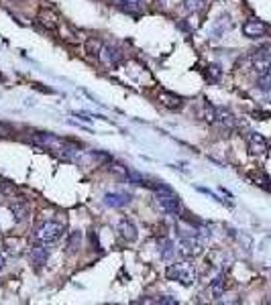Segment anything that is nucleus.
<instances>
[{"mask_svg": "<svg viewBox=\"0 0 271 305\" xmlns=\"http://www.w3.org/2000/svg\"><path fill=\"white\" fill-rule=\"evenodd\" d=\"M33 143L45 147L47 151L57 152V155L63 157L65 161L74 159V155H78V152H80V149L76 145H72V143H67V141L55 137V134H51V132H35V134H33Z\"/></svg>", "mask_w": 271, "mask_h": 305, "instance_id": "f257e3e1", "label": "nucleus"}, {"mask_svg": "<svg viewBox=\"0 0 271 305\" xmlns=\"http://www.w3.org/2000/svg\"><path fill=\"white\" fill-rule=\"evenodd\" d=\"M63 232H65V226L59 224V222H43L35 228V232H33V242L49 246V244L61 240Z\"/></svg>", "mask_w": 271, "mask_h": 305, "instance_id": "f03ea898", "label": "nucleus"}, {"mask_svg": "<svg viewBox=\"0 0 271 305\" xmlns=\"http://www.w3.org/2000/svg\"><path fill=\"white\" fill-rule=\"evenodd\" d=\"M165 277L181 283L183 287H190L196 283L198 273H196V267L192 263H176V265H169L165 270Z\"/></svg>", "mask_w": 271, "mask_h": 305, "instance_id": "7ed1b4c3", "label": "nucleus"}, {"mask_svg": "<svg viewBox=\"0 0 271 305\" xmlns=\"http://www.w3.org/2000/svg\"><path fill=\"white\" fill-rule=\"evenodd\" d=\"M251 63H253V70H255L259 76L269 74V70H271V45H261L253 51Z\"/></svg>", "mask_w": 271, "mask_h": 305, "instance_id": "20e7f679", "label": "nucleus"}, {"mask_svg": "<svg viewBox=\"0 0 271 305\" xmlns=\"http://www.w3.org/2000/svg\"><path fill=\"white\" fill-rule=\"evenodd\" d=\"M157 206L172 218H178L181 212V203L176 193H157Z\"/></svg>", "mask_w": 271, "mask_h": 305, "instance_id": "39448f33", "label": "nucleus"}, {"mask_svg": "<svg viewBox=\"0 0 271 305\" xmlns=\"http://www.w3.org/2000/svg\"><path fill=\"white\" fill-rule=\"evenodd\" d=\"M243 35L249 39H261L267 35V27H265V23H261L257 19H249L243 25Z\"/></svg>", "mask_w": 271, "mask_h": 305, "instance_id": "423d86ee", "label": "nucleus"}, {"mask_svg": "<svg viewBox=\"0 0 271 305\" xmlns=\"http://www.w3.org/2000/svg\"><path fill=\"white\" fill-rule=\"evenodd\" d=\"M247 145H249V151L253 152V155H265V152L269 151L267 139L259 132H251L247 137Z\"/></svg>", "mask_w": 271, "mask_h": 305, "instance_id": "0eeeda50", "label": "nucleus"}, {"mask_svg": "<svg viewBox=\"0 0 271 305\" xmlns=\"http://www.w3.org/2000/svg\"><path fill=\"white\" fill-rule=\"evenodd\" d=\"M37 21H39L47 31H55L57 25H59V14H57L51 6H43V8L39 10Z\"/></svg>", "mask_w": 271, "mask_h": 305, "instance_id": "6e6552de", "label": "nucleus"}, {"mask_svg": "<svg viewBox=\"0 0 271 305\" xmlns=\"http://www.w3.org/2000/svg\"><path fill=\"white\" fill-rule=\"evenodd\" d=\"M118 234H121V238L127 240V242H135L139 238L137 226H135V222L129 220V218H123L121 222H118Z\"/></svg>", "mask_w": 271, "mask_h": 305, "instance_id": "1a4fd4ad", "label": "nucleus"}, {"mask_svg": "<svg viewBox=\"0 0 271 305\" xmlns=\"http://www.w3.org/2000/svg\"><path fill=\"white\" fill-rule=\"evenodd\" d=\"M131 193H125V191H108L104 195V203L108 208H125L131 203Z\"/></svg>", "mask_w": 271, "mask_h": 305, "instance_id": "9d476101", "label": "nucleus"}, {"mask_svg": "<svg viewBox=\"0 0 271 305\" xmlns=\"http://www.w3.org/2000/svg\"><path fill=\"white\" fill-rule=\"evenodd\" d=\"M159 104L167 110H180L183 106V98L178 96V94H172V92H161L159 94Z\"/></svg>", "mask_w": 271, "mask_h": 305, "instance_id": "9b49d317", "label": "nucleus"}, {"mask_svg": "<svg viewBox=\"0 0 271 305\" xmlns=\"http://www.w3.org/2000/svg\"><path fill=\"white\" fill-rule=\"evenodd\" d=\"M29 259L33 265L37 267H43L47 261H49V248L45 244H35L31 250H29Z\"/></svg>", "mask_w": 271, "mask_h": 305, "instance_id": "f8f14e48", "label": "nucleus"}, {"mask_svg": "<svg viewBox=\"0 0 271 305\" xmlns=\"http://www.w3.org/2000/svg\"><path fill=\"white\" fill-rule=\"evenodd\" d=\"M100 53H102V59H104L108 65H118V63H121V59H123L121 49L110 47V45H102V49H100Z\"/></svg>", "mask_w": 271, "mask_h": 305, "instance_id": "ddd939ff", "label": "nucleus"}, {"mask_svg": "<svg viewBox=\"0 0 271 305\" xmlns=\"http://www.w3.org/2000/svg\"><path fill=\"white\" fill-rule=\"evenodd\" d=\"M10 212H12V218L16 220V222H23V220L29 216V206H27V201H21V199H14L10 201Z\"/></svg>", "mask_w": 271, "mask_h": 305, "instance_id": "4468645a", "label": "nucleus"}, {"mask_svg": "<svg viewBox=\"0 0 271 305\" xmlns=\"http://www.w3.org/2000/svg\"><path fill=\"white\" fill-rule=\"evenodd\" d=\"M249 179L257 185V188H263V190H267V191H271V181H269V177L263 173V171H251L249 173Z\"/></svg>", "mask_w": 271, "mask_h": 305, "instance_id": "2eb2a0df", "label": "nucleus"}, {"mask_svg": "<svg viewBox=\"0 0 271 305\" xmlns=\"http://www.w3.org/2000/svg\"><path fill=\"white\" fill-rule=\"evenodd\" d=\"M174 254H176L174 242L169 240V238H161V240H159V257H161L163 261H167V259H172Z\"/></svg>", "mask_w": 271, "mask_h": 305, "instance_id": "dca6fc26", "label": "nucleus"}, {"mask_svg": "<svg viewBox=\"0 0 271 305\" xmlns=\"http://www.w3.org/2000/svg\"><path fill=\"white\" fill-rule=\"evenodd\" d=\"M225 289H226V281H225V275H218V277H216V279L210 283V293H212L214 297H223Z\"/></svg>", "mask_w": 271, "mask_h": 305, "instance_id": "f3484780", "label": "nucleus"}, {"mask_svg": "<svg viewBox=\"0 0 271 305\" xmlns=\"http://www.w3.org/2000/svg\"><path fill=\"white\" fill-rule=\"evenodd\" d=\"M80 246H82V232L76 230V232L70 234V238H67V252H70V254H76V252L80 250Z\"/></svg>", "mask_w": 271, "mask_h": 305, "instance_id": "a211bd4d", "label": "nucleus"}, {"mask_svg": "<svg viewBox=\"0 0 271 305\" xmlns=\"http://www.w3.org/2000/svg\"><path fill=\"white\" fill-rule=\"evenodd\" d=\"M100 49H102V43H100L96 37H90L86 41V53L90 55H100Z\"/></svg>", "mask_w": 271, "mask_h": 305, "instance_id": "6ab92c4d", "label": "nucleus"}, {"mask_svg": "<svg viewBox=\"0 0 271 305\" xmlns=\"http://www.w3.org/2000/svg\"><path fill=\"white\" fill-rule=\"evenodd\" d=\"M206 4V0H183V8L185 10H190V12H198L202 10Z\"/></svg>", "mask_w": 271, "mask_h": 305, "instance_id": "aec40b11", "label": "nucleus"}, {"mask_svg": "<svg viewBox=\"0 0 271 305\" xmlns=\"http://www.w3.org/2000/svg\"><path fill=\"white\" fill-rule=\"evenodd\" d=\"M257 88L261 92H271V74H261L259 79H257Z\"/></svg>", "mask_w": 271, "mask_h": 305, "instance_id": "412c9836", "label": "nucleus"}, {"mask_svg": "<svg viewBox=\"0 0 271 305\" xmlns=\"http://www.w3.org/2000/svg\"><path fill=\"white\" fill-rule=\"evenodd\" d=\"M110 173H114L116 177H121V179H125V181H127L129 169H127V167H123V165H116V163H112V165H110Z\"/></svg>", "mask_w": 271, "mask_h": 305, "instance_id": "4be33fe9", "label": "nucleus"}, {"mask_svg": "<svg viewBox=\"0 0 271 305\" xmlns=\"http://www.w3.org/2000/svg\"><path fill=\"white\" fill-rule=\"evenodd\" d=\"M206 70H208V72H206V76H208V79H210V81H218V79H220V76H223V72H220V67H218V65H214V63H212V65H208Z\"/></svg>", "mask_w": 271, "mask_h": 305, "instance_id": "5701e85b", "label": "nucleus"}, {"mask_svg": "<svg viewBox=\"0 0 271 305\" xmlns=\"http://www.w3.org/2000/svg\"><path fill=\"white\" fill-rule=\"evenodd\" d=\"M157 303H165V305H176V303H178V299H174V297H159V299H157Z\"/></svg>", "mask_w": 271, "mask_h": 305, "instance_id": "b1692460", "label": "nucleus"}, {"mask_svg": "<svg viewBox=\"0 0 271 305\" xmlns=\"http://www.w3.org/2000/svg\"><path fill=\"white\" fill-rule=\"evenodd\" d=\"M6 134H10V128L6 124H0V137H6Z\"/></svg>", "mask_w": 271, "mask_h": 305, "instance_id": "393cba45", "label": "nucleus"}, {"mask_svg": "<svg viewBox=\"0 0 271 305\" xmlns=\"http://www.w3.org/2000/svg\"><path fill=\"white\" fill-rule=\"evenodd\" d=\"M4 265H6V261H4V257H2V254H0V270L4 268Z\"/></svg>", "mask_w": 271, "mask_h": 305, "instance_id": "a878e982", "label": "nucleus"}]
</instances>
